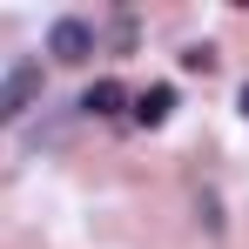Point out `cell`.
<instances>
[{
  "label": "cell",
  "mask_w": 249,
  "mask_h": 249,
  "mask_svg": "<svg viewBox=\"0 0 249 249\" xmlns=\"http://www.w3.org/2000/svg\"><path fill=\"white\" fill-rule=\"evenodd\" d=\"M34 101H41V68H34V61H20V68H7V74H0V128L20 122Z\"/></svg>",
  "instance_id": "6da1fadb"
},
{
  "label": "cell",
  "mask_w": 249,
  "mask_h": 249,
  "mask_svg": "<svg viewBox=\"0 0 249 249\" xmlns=\"http://www.w3.org/2000/svg\"><path fill=\"white\" fill-rule=\"evenodd\" d=\"M243 115H249V81H243Z\"/></svg>",
  "instance_id": "8992f818"
},
{
  "label": "cell",
  "mask_w": 249,
  "mask_h": 249,
  "mask_svg": "<svg viewBox=\"0 0 249 249\" xmlns=\"http://www.w3.org/2000/svg\"><path fill=\"white\" fill-rule=\"evenodd\" d=\"M182 68H189V74H209V68H215V54H209V47H189V54H182Z\"/></svg>",
  "instance_id": "5b68a950"
},
{
  "label": "cell",
  "mask_w": 249,
  "mask_h": 249,
  "mask_svg": "<svg viewBox=\"0 0 249 249\" xmlns=\"http://www.w3.org/2000/svg\"><path fill=\"white\" fill-rule=\"evenodd\" d=\"M168 115H175V88H168V81H155L148 94H135V122H142V128H162Z\"/></svg>",
  "instance_id": "277c9868"
},
{
  "label": "cell",
  "mask_w": 249,
  "mask_h": 249,
  "mask_svg": "<svg viewBox=\"0 0 249 249\" xmlns=\"http://www.w3.org/2000/svg\"><path fill=\"white\" fill-rule=\"evenodd\" d=\"M47 54H54V61H88V54H94V27H88V20H74V14H68V20H54Z\"/></svg>",
  "instance_id": "7a4b0ae2"
},
{
  "label": "cell",
  "mask_w": 249,
  "mask_h": 249,
  "mask_svg": "<svg viewBox=\"0 0 249 249\" xmlns=\"http://www.w3.org/2000/svg\"><path fill=\"white\" fill-rule=\"evenodd\" d=\"M81 108H88V115H122V108H128V88L115 81V74H101V81H88Z\"/></svg>",
  "instance_id": "3957f363"
}]
</instances>
